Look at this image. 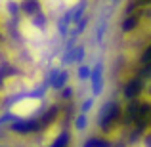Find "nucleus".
I'll use <instances>...</instances> for the list:
<instances>
[{"mask_svg": "<svg viewBox=\"0 0 151 147\" xmlns=\"http://www.w3.org/2000/svg\"><path fill=\"white\" fill-rule=\"evenodd\" d=\"M38 107H40V99L38 98H23L12 105V113L17 115V117H29Z\"/></svg>", "mask_w": 151, "mask_h": 147, "instance_id": "f257e3e1", "label": "nucleus"}, {"mask_svg": "<svg viewBox=\"0 0 151 147\" xmlns=\"http://www.w3.org/2000/svg\"><path fill=\"white\" fill-rule=\"evenodd\" d=\"M21 31H23V34H25L27 38H37L38 34H40V31H38L35 25H31L29 21H23L21 23Z\"/></svg>", "mask_w": 151, "mask_h": 147, "instance_id": "f03ea898", "label": "nucleus"}, {"mask_svg": "<svg viewBox=\"0 0 151 147\" xmlns=\"http://www.w3.org/2000/svg\"><path fill=\"white\" fill-rule=\"evenodd\" d=\"M63 2H65L67 6H73V4H75V2H78V0H63Z\"/></svg>", "mask_w": 151, "mask_h": 147, "instance_id": "7ed1b4c3", "label": "nucleus"}]
</instances>
